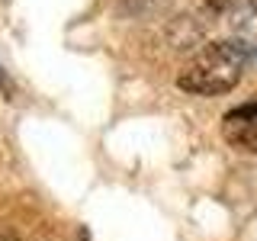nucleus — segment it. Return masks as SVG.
<instances>
[{
  "instance_id": "obj_1",
  "label": "nucleus",
  "mask_w": 257,
  "mask_h": 241,
  "mask_svg": "<svg viewBox=\"0 0 257 241\" xmlns=\"http://www.w3.org/2000/svg\"><path fill=\"white\" fill-rule=\"evenodd\" d=\"M247 58H251V48L241 39H222V42L206 45L203 55H196L187 68L177 74V84L190 93H228L231 87L241 80Z\"/></svg>"
},
{
  "instance_id": "obj_2",
  "label": "nucleus",
  "mask_w": 257,
  "mask_h": 241,
  "mask_svg": "<svg viewBox=\"0 0 257 241\" xmlns=\"http://www.w3.org/2000/svg\"><path fill=\"white\" fill-rule=\"evenodd\" d=\"M222 135L241 151H257V100L238 103L222 116Z\"/></svg>"
},
{
  "instance_id": "obj_3",
  "label": "nucleus",
  "mask_w": 257,
  "mask_h": 241,
  "mask_svg": "<svg viewBox=\"0 0 257 241\" xmlns=\"http://www.w3.org/2000/svg\"><path fill=\"white\" fill-rule=\"evenodd\" d=\"M241 16L257 29V0H241Z\"/></svg>"
},
{
  "instance_id": "obj_4",
  "label": "nucleus",
  "mask_w": 257,
  "mask_h": 241,
  "mask_svg": "<svg viewBox=\"0 0 257 241\" xmlns=\"http://www.w3.org/2000/svg\"><path fill=\"white\" fill-rule=\"evenodd\" d=\"M203 4L209 7V10H225V7H228L231 0H203Z\"/></svg>"
},
{
  "instance_id": "obj_5",
  "label": "nucleus",
  "mask_w": 257,
  "mask_h": 241,
  "mask_svg": "<svg viewBox=\"0 0 257 241\" xmlns=\"http://www.w3.org/2000/svg\"><path fill=\"white\" fill-rule=\"evenodd\" d=\"M0 241H13V238H10V235H0Z\"/></svg>"
}]
</instances>
